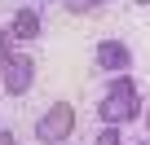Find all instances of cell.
Wrapping results in <instances>:
<instances>
[{
  "label": "cell",
  "instance_id": "cell-11",
  "mask_svg": "<svg viewBox=\"0 0 150 145\" xmlns=\"http://www.w3.org/2000/svg\"><path fill=\"white\" fill-rule=\"evenodd\" d=\"M146 132H150V110H146Z\"/></svg>",
  "mask_w": 150,
  "mask_h": 145
},
{
  "label": "cell",
  "instance_id": "cell-7",
  "mask_svg": "<svg viewBox=\"0 0 150 145\" xmlns=\"http://www.w3.org/2000/svg\"><path fill=\"white\" fill-rule=\"evenodd\" d=\"M66 5V13H75V18H88V13H102L110 0H62Z\"/></svg>",
  "mask_w": 150,
  "mask_h": 145
},
{
  "label": "cell",
  "instance_id": "cell-5",
  "mask_svg": "<svg viewBox=\"0 0 150 145\" xmlns=\"http://www.w3.org/2000/svg\"><path fill=\"white\" fill-rule=\"evenodd\" d=\"M9 35H13V44H35L40 40V31H44V18H40V9H13V22L5 27Z\"/></svg>",
  "mask_w": 150,
  "mask_h": 145
},
{
  "label": "cell",
  "instance_id": "cell-13",
  "mask_svg": "<svg viewBox=\"0 0 150 145\" xmlns=\"http://www.w3.org/2000/svg\"><path fill=\"white\" fill-rule=\"evenodd\" d=\"M124 145H128V141H124Z\"/></svg>",
  "mask_w": 150,
  "mask_h": 145
},
{
  "label": "cell",
  "instance_id": "cell-8",
  "mask_svg": "<svg viewBox=\"0 0 150 145\" xmlns=\"http://www.w3.org/2000/svg\"><path fill=\"white\" fill-rule=\"evenodd\" d=\"M93 145H124V127H97Z\"/></svg>",
  "mask_w": 150,
  "mask_h": 145
},
{
  "label": "cell",
  "instance_id": "cell-2",
  "mask_svg": "<svg viewBox=\"0 0 150 145\" xmlns=\"http://www.w3.org/2000/svg\"><path fill=\"white\" fill-rule=\"evenodd\" d=\"M31 84H35V57H31L27 48H18V53L9 57V66L0 70V88H5L9 97H27Z\"/></svg>",
  "mask_w": 150,
  "mask_h": 145
},
{
  "label": "cell",
  "instance_id": "cell-3",
  "mask_svg": "<svg viewBox=\"0 0 150 145\" xmlns=\"http://www.w3.org/2000/svg\"><path fill=\"white\" fill-rule=\"evenodd\" d=\"M137 114H146L141 97H102L97 101V123L102 127H128V123H137Z\"/></svg>",
  "mask_w": 150,
  "mask_h": 145
},
{
  "label": "cell",
  "instance_id": "cell-12",
  "mask_svg": "<svg viewBox=\"0 0 150 145\" xmlns=\"http://www.w3.org/2000/svg\"><path fill=\"white\" fill-rule=\"evenodd\" d=\"M35 5H53V0H35Z\"/></svg>",
  "mask_w": 150,
  "mask_h": 145
},
{
  "label": "cell",
  "instance_id": "cell-10",
  "mask_svg": "<svg viewBox=\"0 0 150 145\" xmlns=\"http://www.w3.org/2000/svg\"><path fill=\"white\" fill-rule=\"evenodd\" d=\"M0 145H18V136H13L9 127H0Z\"/></svg>",
  "mask_w": 150,
  "mask_h": 145
},
{
  "label": "cell",
  "instance_id": "cell-9",
  "mask_svg": "<svg viewBox=\"0 0 150 145\" xmlns=\"http://www.w3.org/2000/svg\"><path fill=\"white\" fill-rule=\"evenodd\" d=\"M13 53H18V44H13V35H9L5 27H0V70L9 66V57H13Z\"/></svg>",
  "mask_w": 150,
  "mask_h": 145
},
{
  "label": "cell",
  "instance_id": "cell-1",
  "mask_svg": "<svg viewBox=\"0 0 150 145\" xmlns=\"http://www.w3.org/2000/svg\"><path fill=\"white\" fill-rule=\"evenodd\" d=\"M75 132V106L71 101H53L40 119H35V141L40 145H66Z\"/></svg>",
  "mask_w": 150,
  "mask_h": 145
},
{
  "label": "cell",
  "instance_id": "cell-6",
  "mask_svg": "<svg viewBox=\"0 0 150 145\" xmlns=\"http://www.w3.org/2000/svg\"><path fill=\"white\" fill-rule=\"evenodd\" d=\"M106 97H141V88H137L132 75H115V79L106 84Z\"/></svg>",
  "mask_w": 150,
  "mask_h": 145
},
{
  "label": "cell",
  "instance_id": "cell-4",
  "mask_svg": "<svg viewBox=\"0 0 150 145\" xmlns=\"http://www.w3.org/2000/svg\"><path fill=\"white\" fill-rule=\"evenodd\" d=\"M93 62H97V70H110V75H128V70H132V48H128L124 40H97Z\"/></svg>",
  "mask_w": 150,
  "mask_h": 145
}]
</instances>
